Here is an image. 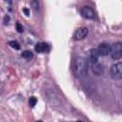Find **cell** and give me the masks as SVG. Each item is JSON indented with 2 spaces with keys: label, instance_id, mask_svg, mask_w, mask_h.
Here are the masks:
<instances>
[{
  "label": "cell",
  "instance_id": "obj_5",
  "mask_svg": "<svg viewBox=\"0 0 122 122\" xmlns=\"http://www.w3.org/2000/svg\"><path fill=\"white\" fill-rule=\"evenodd\" d=\"M80 13L86 19H94L95 18V12L90 7H84V8H82L80 10Z\"/></svg>",
  "mask_w": 122,
  "mask_h": 122
},
{
  "label": "cell",
  "instance_id": "obj_8",
  "mask_svg": "<svg viewBox=\"0 0 122 122\" xmlns=\"http://www.w3.org/2000/svg\"><path fill=\"white\" fill-rule=\"evenodd\" d=\"M91 69H92V71L95 75H98V76L102 75L103 72H104V68H103V66H102L100 63H98V62H96V63H94V64H92V65H91Z\"/></svg>",
  "mask_w": 122,
  "mask_h": 122
},
{
  "label": "cell",
  "instance_id": "obj_4",
  "mask_svg": "<svg viewBox=\"0 0 122 122\" xmlns=\"http://www.w3.org/2000/svg\"><path fill=\"white\" fill-rule=\"evenodd\" d=\"M99 56L100 55H99V52H98L97 49H91L88 51V62L90 63V65L98 62Z\"/></svg>",
  "mask_w": 122,
  "mask_h": 122
},
{
  "label": "cell",
  "instance_id": "obj_1",
  "mask_svg": "<svg viewBox=\"0 0 122 122\" xmlns=\"http://www.w3.org/2000/svg\"><path fill=\"white\" fill-rule=\"evenodd\" d=\"M88 59L84 57H76L73 64V71L76 77H84L88 73Z\"/></svg>",
  "mask_w": 122,
  "mask_h": 122
},
{
  "label": "cell",
  "instance_id": "obj_9",
  "mask_svg": "<svg viewBox=\"0 0 122 122\" xmlns=\"http://www.w3.org/2000/svg\"><path fill=\"white\" fill-rule=\"evenodd\" d=\"M34 50L36 52H45L49 50V45L47 43H44V42H40V43H37L34 47Z\"/></svg>",
  "mask_w": 122,
  "mask_h": 122
},
{
  "label": "cell",
  "instance_id": "obj_14",
  "mask_svg": "<svg viewBox=\"0 0 122 122\" xmlns=\"http://www.w3.org/2000/svg\"><path fill=\"white\" fill-rule=\"evenodd\" d=\"M15 29H16V30H17L18 32H20V33L24 31L23 27H22V26H21V24H20V23H18V22L15 24Z\"/></svg>",
  "mask_w": 122,
  "mask_h": 122
},
{
  "label": "cell",
  "instance_id": "obj_12",
  "mask_svg": "<svg viewBox=\"0 0 122 122\" xmlns=\"http://www.w3.org/2000/svg\"><path fill=\"white\" fill-rule=\"evenodd\" d=\"M9 45H10L12 49H15V50H19V49H20V44H19L17 41H10V42H9Z\"/></svg>",
  "mask_w": 122,
  "mask_h": 122
},
{
  "label": "cell",
  "instance_id": "obj_15",
  "mask_svg": "<svg viewBox=\"0 0 122 122\" xmlns=\"http://www.w3.org/2000/svg\"><path fill=\"white\" fill-rule=\"evenodd\" d=\"M9 21H10V16L7 14V15H5V16H4V24H5V25H7V24L9 23Z\"/></svg>",
  "mask_w": 122,
  "mask_h": 122
},
{
  "label": "cell",
  "instance_id": "obj_3",
  "mask_svg": "<svg viewBox=\"0 0 122 122\" xmlns=\"http://www.w3.org/2000/svg\"><path fill=\"white\" fill-rule=\"evenodd\" d=\"M111 77L114 80H119L122 78V62H117L113 64L110 69Z\"/></svg>",
  "mask_w": 122,
  "mask_h": 122
},
{
  "label": "cell",
  "instance_id": "obj_10",
  "mask_svg": "<svg viewBox=\"0 0 122 122\" xmlns=\"http://www.w3.org/2000/svg\"><path fill=\"white\" fill-rule=\"evenodd\" d=\"M30 6L32 7V9L35 11H38L40 10V4H39V0H30Z\"/></svg>",
  "mask_w": 122,
  "mask_h": 122
},
{
  "label": "cell",
  "instance_id": "obj_17",
  "mask_svg": "<svg viewBox=\"0 0 122 122\" xmlns=\"http://www.w3.org/2000/svg\"><path fill=\"white\" fill-rule=\"evenodd\" d=\"M6 1H8L9 3H10V2H11V0H6Z\"/></svg>",
  "mask_w": 122,
  "mask_h": 122
},
{
  "label": "cell",
  "instance_id": "obj_11",
  "mask_svg": "<svg viewBox=\"0 0 122 122\" xmlns=\"http://www.w3.org/2000/svg\"><path fill=\"white\" fill-rule=\"evenodd\" d=\"M22 57H24L25 59H28L29 60V59H31L33 57V53H32V51L27 50V51H24L22 52Z\"/></svg>",
  "mask_w": 122,
  "mask_h": 122
},
{
  "label": "cell",
  "instance_id": "obj_7",
  "mask_svg": "<svg viewBox=\"0 0 122 122\" xmlns=\"http://www.w3.org/2000/svg\"><path fill=\"white\" fill-rule=\"evenodd\" d=\"M88 29L85 28V27H82V28H79L73 34V39L74 40H81L83 38H85L88 34Z\"/></svg>",
  "mask_w": 122,
  "mask_h": 122
},
{
  "label": "cell",
  "instance_id": "obj_2",
  "mask_svg": "<svg viewBox=\"0 0 122 122\" xmlns=\"http://www.w3.org/2000/svg\"><path fill=\"white\" fill-rule=\"evenodd\" d=\"M110 55L113 60H117L122 57V42H115L111 46Z\"/></svg>",
  "mask_w": 122,
  "mask_h": 122
},
{
  "label": "cell",
  "instance_id": "obj_13",
  "mask_svg": "<svg viewBox=\"0 0 122 122\" xmlns=\"http://www.w3.org/2000/svg\"><path fill=\"white\" fill-rule=\"evenodd\" d=\"M36 103H37V99H36V97H34V96H30V97L29 98V104H30V106L31 108H33V107L36 105Z\"/></svg>",
  "mask_w": 122,
  "mask_h": 122
},
{
  "label": "cell",
  "instance_id": "obj_6",
  "mask_svg": "<svg viewBox=\"0 0 122 122\" xmlns=\"http://www.w3.org/2000/svg\"><path fill=\"white\" fill-rule=\"evenodd\" d=\"M97 51H98L100 56H107L108 54H110L111 46H110L108 43L103 42V43L99 44V46H98V48H97Z\"/></svg>",
  "mask_w": 122,
  "mask_h": 122
},
{
  "label": "cell",
  "instance_id": "obj_16",
  "mask_svg": "<svg viewBox=\"0 0 122 122\" xmlns=\"http://www.w3.org/2000/svg\"><path fill=\"white\" fill-rule=\"evenodd\" d=\"M23 12H24L27 16L30 15V10H29V9H27V8H24V9H23Z\"/></svg>",
  "mask_w": 122,
  "mask_h": 122
}]
</instances>
